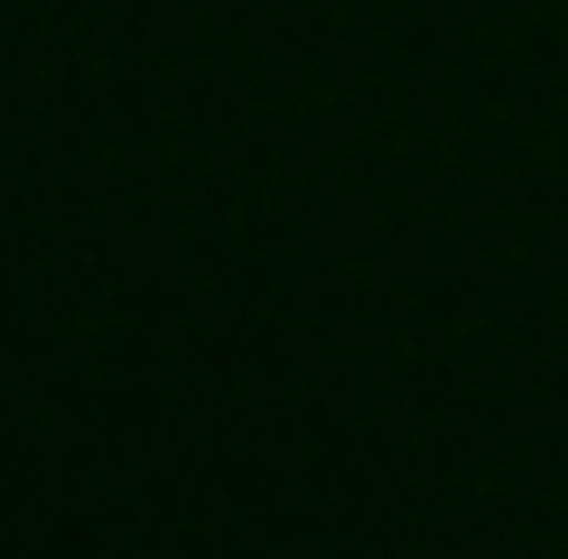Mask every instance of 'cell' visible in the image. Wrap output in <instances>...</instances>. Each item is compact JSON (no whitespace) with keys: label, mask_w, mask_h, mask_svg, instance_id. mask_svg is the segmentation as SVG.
I'll return each instance as SVG.
<instances>
[]
</instances>
